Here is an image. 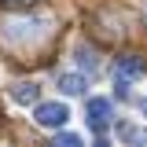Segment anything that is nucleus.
<instances>
[{
  "label": "nucleus",
  "mask_w": 147,
  "mask_h": 147,
  "mask_svg": "<svg viewBox=\"0 0 147 147\" xmlns=\"http://www.w3.org/2000/svg\"><path fill=\"white\" fill-rule=\"evenodd\" d=\"M48 33V18L44 15H22V18H4L0 22V37L15 48H26Z\"/></svg>",
  "instance_id": "nucleus-1"
},
{
  "label": "nucleus",
  "mask_w": 147,
  "mask_h": 147,
  "mask_svg": "<svg viewBox=\"0 0 147 147\" xmlns=\"http://www.w3.org/2000/svg\"><path fill=\"white\" fill-rule=\"evenodd\" d=\"M144 74H147V63L140 55L118 59V70H114V92H118V99H129V85H132L136 77H144Z\"/></svg>",
  "instance_id": "nucleus-2"
},
{
  "label": "nucleus",
  "mask_w": 147,
  "mask_h": 147,
  "mask_svg": "<svg viewBox=\"0 0 147 147\" xmlns=\"http://www.w3.org/2000/svg\"><path fill=\"white\" fill-rule=\"evenodd\" d=\"M33 121L40 129H63L66 121H70V107L66 103H37V110H33Z\"/></svg>",
  "instance_id": "nucleus-3"
},
{
  "label": "nucleus",
  "mask_w": 147,
  "mask_h": 147,
  "mask_svg": "<svg viewBox=\"0 0 147 147\" xmlns=\"http://www.w3.org/2000/svg\"><path fill=\"white\" fill-rule=\"evenodd\" d=\"M85 121H88L92 132H103V129L114 121V110H110V99H103V96H96V99H88V107H85Z\"/></svg>",
  "instance_id": "nucleus-4"
},
{
  "label": "nucleus",
  "mask_w": 147,
  "mask_h": 147,
  "mask_svg": "<svg viewBox=\"0 0 147 147\" xmlns=\"http://www.w3.org/2000/svg\"><path fill=\"white\" fill-rule=\"evenodd\" d=\"M85 88H88V81L81 74H59V92L63 96H81Z\"/></svg>",
  "instance_id": "nucleus-5"
},
{
  "label": "nucleus",
  "mask_w": 147,
  "mask_h": 147,
  "mask_svg": "<svg viewBox=\"0 0 147 147\" xmlns=\"http://www.w3.org/2000/svg\"><path fill=\"white\" fill-rule=\"evenodd\" d=\"M11 99L15 103H37L40 99V88L33 81H18V85H11Z\"/></svg>",
  "instance_id": "nucleus-6"
},
{
  "label": "nucleus",
  "mask_w": 147,
  "mask_h": 147,
  "mask_svg": "<svg viewBox=\"0 0 147 147\" xmlns=\"http://www.w3.org/2000/svg\"><path fill=\"white\" fill-rule=\"evenodd\" d=\"M77 66H81V70H88V74H96V70H99V55L92 52V48L81 44V48H77Z\"/></svg>",
  "instance_id": "nucleus-7"
},
{
  "label": "nucleus",
  "mask_w": 147,
  "mask_h": 147,
  "mask_svg": "<svg viewBox=\"0 0 147 147\" xmlns=\"http://www.w3.org/2000/svg\"><path fill=\"white\" fill-rule=\"evenodd\" d=\"M55 144H63V147H77V144H81V136H74V132H59V129H55Z\"/></svg>",
  "instance_id": "nucleus-8"
},
{
  "label": "nucleus",
  "mask_w": 147,
  "mask_h": 147,
  "mask_svg": "<svg viewBox=\"0 0 147 147\" xmlns=\"http://www.w3.org/2000/svg\"><path fill=\"white\" fill-rule=\"evenodd\" d=\"M144 118H147V99H144Z\"/></svg>",
  "instance_id": "nucleus-9"
}]
</instances>
